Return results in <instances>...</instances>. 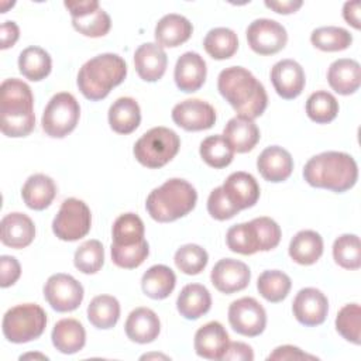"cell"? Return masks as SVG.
<instances>
[{"label": "cell", "mask_w": 361, "mask_h": 361, "mask_svg": "<svg viewBox=\"0 0 361 361\" xmlns=\"http://www.w3.org/2000/svg\"><path fill=\"white\" fill-rule=\"evenodd\" d=\"M302 1L300 0H286V1H265V6L268 8H272L274 11L279 13V14H290L295 13L299 7H302Z\"/></svg>", "instance_id": "cell-55"}, {"label": "cell", "mask_w": 361, "mask_h": 361, "mask_svg": "<svg viewBox=\"0 0 361 361\" xmlns=\"http://www.w3.org/2000/svg\"><path fill=\"white\" fill-rule=\"evenodd\" d=\"M120 317V303L114 296L99 295L87 306V319L96 329H111Z\"/></svg>", "instance_id": "cell-34"}, {"label": "cell", "mask_w": 361, "mask_h": 361, "mask_svg": "<svg viewBox=\"0 0 361 361\" xmlns=\"http://www.w3.org/2000/svg\"><path fill=\"white\" fill-rule=\"evenodd\" d=\"M20 35V30L18 25L14 21H4L1 24V49H7L10 47H13L16 44V41L18 39Z\"/></svg>", "instance_id": "cell-53"}, {"label": "cell", "mask_w": 361, "mask_h": 361, "mask_svg": "<svg viewBox=\"0 0 361 361\" xmlns=\"http://www.w3.org/2000/svg\"><path fill=\"white\" fill-rule=\"evenodd\" d=\"M63 6L69 10L71 16H78L80 13H85V11H90V10H94L99 6V1L96 0H85V1H65Z\"/></svg>", "instance_id": "cell-56"}, {"label": "cell", "mask_w": 361, "mask_h": 361, "mask_svg": "<svg viewBox=\"0 0 361 361\" xmlns=\"http://www.w3.org/2000/svg\"><path fill=\"white\" fill-rule=\"evenodd\" d=\"M257 168L261 176L268 182H283L293 171L292 155L282 147H267L257 159Z\"/></svg>", "instance_id": "cell-19"}, {"label": "cell", "mask_w": 361, "mask_h": 361, "mask_svg": "<svg viewBox=\"0 0 361 361\" xmlns=\"http://www.w3.org/2000/svg\"><path fill=\"white\" fill-rule=\"evenodd\" d=\"M323 254V238L313 230H302L289 244L290 258L300 265L314 264Z\"/></svg>", "instance_id": "cell-31"}, {"label": "cell", "mask_w": 361, "mask_h": 361, "mask_svg": "<svg viewBox=\"0 0 361 361\" xmlns=\"http://www.w3.org/2000/svg\"><path fill=\"white\" fill-rule=\"evenodd\" d=\"M210 292L200 283H189L183 286L176 299L178 312L188 320H196L206 314L210 310Z\"/></svg>", "instance_id": "cell-27"}, {"label": "cell", "mask_w": 361, "mask_h": 361, "mask_svg": "<svg viewBox=\"0 0 361 361\" xmlns=\"http://www.w3.org/2000/svg\"><path fill=\"white\" fill-rule=\"evenodd\" d=\"M47 326L44 309L35 303L17 305L8 309L3 317V334L11 343H28L38 338Z\"/></svg>", "instance_id": "cell-7"}, {"label": "cell", "mask_w": 361, "mask_h": 361, "mask_svg": "<svg viewBox=\"0 0 361 361\" xmlns=\"http://www.w3.org/2000/svg\"><path fill=\"white\" fill-rule=\"evenodd\" d=\"M361 307L358 303H348L343 306L336 317L337 331L353 344L361 343Z\"/></svg>", "instance_id": "cell-45"}, {"label": "cell", "mask_w": 361, "mask_h": 361, "mask_svg": "<svg viewBox=\"0 0 361 361\" xmlns=\"http://www.w3.org/2000/svg\"><path fill=\"white\" fill-rule=\"evenodd\" d=\"M192 23L176 13L164 16L155 25V39L161 47H179L186 42L192 35Z\"/></svg>", "instance_id": "cell-26"}, {"label": "cell", "mask_w": 361, "mask_h": 361, "mask_svg": "<svg viewBox=\"0 0 361 361\" xmlns=\"http://www.w3.org/2000/svg\"><path fill=\"white\" fill-rule=\"evenodd\" d=\"M303 178L313 188L343 193L355 185L358 166L350 154L326 151L312 157L306 162Z\"/></svg>", "instance_id": "cell-2"}, {"label": "cell", "mask_w": 361, "mask_h": 361, "mask_svg": "<svg viewBox=\"0 0 361 361\" xmlns=\"http://www.w3.org/2000/svg\"><path fill=\"white\" fill-rule=\"evenodd\" d=\"M223 137L231 145L234 152H248L259 141V130L254 120L243 116L230 118L224 127Z\"/></svg>", "instance_id": "cell-25"}, {"label": "cell", "mask_w": 361, "mask_h": 361, "mask_svg": "<svg viewBox=\"0 0 361 361\" xmlns=\"http://www.w3.org/2000/svg\"><path fill=\"white\" fill-rule=\"evenodd\" d=\"M228 323L241 336H259L267 326V313L258 300L245 296L228 306Z\"/></svg>", "instance_id": "cell-10"}, {"label": "cell", "mask_w": 361, "mask_h": 361, "mask_svg": "<svg viewBox=\"0 0 361 361\" xmlns=\"http://www.w3.org/2000/svg\"><path fill=\"white\" fill-rule=\"evenodd\" d=\"M200 157L212 168L220 169L231 164L234 149L223 135H210L200 142Z\"/></svg>", "instance_id": "cell-37"}, {"label": "cell", "mask_w": 361, "mask_h": 361, "mask_svg": "<svg viewBox=\"0 0 361 361\" xmlns=\"http://www.w3.org/2000/svg\"><path fill=\"white\" fill-rule=\"evenodd\" d=\"M360 1H347L344 3V7H343V17L344 20L353 25L355 30H358L361 27L360 24Z\"/></svg>", "instance_id": "cell-54"}, {"label": "cell", "mask_w": 361, "mask_h": 361, "mask_svg": "<svg viewBox=\"0 0 361 361\" xmlns=\"http://www.w3.org/2000/svg\"><path fill=\"white\" fill-rule=\"evenodd\" d=\"M296 320L305 326H319L326 320L329 312V300L326 295L316 288L300 289L292 305Z\"/></svg>", "instance_id": "cell-14"}, {"label": "cell", "mask_w": 361, "mask_h": 361, "mask_svg": "<svg viewBox=\"0 0 361 361\" xmlns=\"http://www.w3.org/2000/svg\"><path fill=\"white\" fill-rule=\"evenodd\" d=\"M144 240V223L134 213L120 214L113 224V244L133 245Z\"/></svg>", "instance_id": "cell-40"}, {"label": "cell", "mask_w": 361, "mask_h": 361, "mask_svg": "<svg viewBox=\"0 0 361 361\" xmlns=\"http://www.w3.org/2000/svg\"><path fill=\"white\" fill-rule=\"evenodd\" d=\"M176 268L186 275L200 274L209 261V255L204 248L197 244H185L175 252Z\"/></svg>", "instance_id": "cell-44"}, {"label": "cell", "mask_w": 361, "mask_h": 361, "mask_svg": "<svg viewBox=\"0 0 361 361\" xmlns=\"http://www.w3.org/2000/svg\"><path fill=\"white\" fill-rule=\"evenodd\" d=\"M226 241L227 247L237 254L252 255L259 251L255 230L251 221L231 226L226 234Z\"/></svg>", "instance_id": "cell-43"}, {"label": "cell", "mask_w": 361, "mask_h": 361, "mask_svg": "<svg viewBox=\"0 0 361 361\" xmlns=\"http://www.w3.org/2000/svg\"><path fill=\"white\" fill-rule=\"evenodd\" d=\"M52 344L62 354H75L85 347L86 331L76 319H62L52 329Z\"/></svg>", "instance_id": "cell-28"}, {"label": "cell", "mask_w": 361, "mask_h": 361, "mask_svg": "<svg viewBox=\"0 0 361 361\" xmlns=\"http://www.w3.org/2000/svg\"><path fill=\"white\" fill-rule=\"evenodd\" d=\"M196 200V189L189 182L172 178L148 195L145 207L155 221L168 223L186 216L195 207Z\"/></svg>", "instance_id": "cell-5"}, {"label": "cell", "mask_w": 361, "mask_h": 361, "mask_svg": "<svg viewBox=\"0 0 361 361\" xmlns=\"http://www.w3.org/2000/svg\"><path fill=\"white\" fill-rule=\"evenodd\" d=\"M178 134L166 127H154L144 133L134 144L135 159L151 169L166 165L179 151Z\"/></svg>", "instance_id": "cell-6"}, {"label": "cell", "mask_w": 361, "mask_h": 361, "mask_svg": "<svg viewBox=\"0 0 361 361\" xmlns=\"http://www.w3.org/2000/svg\"><path fill=\"white\" fill-rule=\"evenodd\" d=\"M124 329L131 341L147 344L158 337L161 323L154 310L148 307H137L128 314Z\"/></svg>", "instance_id": "cell-23"}, {"label": "cell", "mask_w": 361, "mask_h": 361, "mask_svg": "<svg viewBox=\"0 0 361 361\" xmlns=\"http://www.w3.org/2000/svg\"><path fill=\"white\" fill-rule=\"evenodd\" d=\"M207 212L216 220H228L234 217L240 210L234 207L226 197L223 188L219 186L213 189L207 199Z\"/></svg>", "instance_id": "cell-49"}, {"label": "cell", "mask_w": 361, "mask_h": 361, "mask_svg": "<svg viewBox=\"0 0 361 361\" xmlns=\"http://www.w3.org/2000/svg\"><path fill=\"white\" fill-rule=\"evenodd\" d=\"M230 340L226 329L219 322L203 324L195 334V350L199 357L207 360H221Z\"/></svg>", "instance_id": "cell-21"}, {"label": "cell", "mask_w": 361, "mask_h": 361, "mask_svg": "<svg viewBox=\"0 0 361 361\" xmlns=\"http://www.w3.org/2000/svg\"><path fill=\"white\" fill-rule=\"evenodd\" d=\"M168 65V56L164 48L155 42L140 45L134 54V66L138 76L145 82L159 80Z\"/></svg>", "instance_id": "cell-20"}, {"label": "cell", "mask_w": 361, "mask_h": 361, "mask_svg": "<svg viewBox=\"0 0 361 361\" xmlns=\"http://www.w3.org/2000/svg\"><path fill=\"white\" fill-rule=\"evenodd\" d=\"M245 34L250 48L259 55H274L283 49L288 41L285 27L271 18L254 20Z\"/></svg>", "instance_id": "cell-12"}, {"label": "cell", "mask_w": 361, "mask_h": 361, "mask_svg": "<svg viewBox=\"0 0 361 361\" xmlns=\"http://www.w3.org/2000/svg\"><path fill=\"white\" fill-rule=\"evenodd\" d=\"M141 121V110L133 97H118L109 109V124L118 134L133 133Z\"/></svg>", "instance_id": "cell-30"}, {"label": "cell", "mask_w": 361, "mask_h": 361, "mask_svg": "<svg viewBox=\"0 0 361 361\" xmlns=\"http://www.w3.org/2000/svg\"><path fill=\"white\" fill-rule=\"evenodd\" d=\"M35 358V357H39V358H44V360H47V357L45 355H41V354H25V355H21L20 357V360H25V358Z\"/></svg>", "instance_id": "cell-58"}, {"label": "cell", "mask_w": 361, "mask_h": 361, "mask_svg": "<svg viewBox=\"0 0 361 361\" xmlns=\"http://www.w3.org/2000/svg\"><path fill=\"white\" fill-rule=\"evenodd\" d=\"M314 355H309L306 353H303L300 348L295 347V345H281L276 347L269 355H268V361L271 360H314Z\"/></svg>", "instance_id": "cell-52"}, {"label": "cell", "mask_w": 361, "mask_h": 361, "mask_svg": "<svg viewBox=\"0 0 361 361\" xmlns=\"http://www.w3.org/2000/svg\"><path fill=\"white\" fill-rule=\"evenodd\" d=\"M306 113L314 123L326 124L336 118L338 113V103L331 93L317 90L309 96L306 102Z\"/></svg>", "instance_id": "cell-41"}, {"label": "cell", "mask_w": 361, "mask_h": 361, "mask_svg": "<svg viewBox=\"0 0 361 361\" xmlns=\"http://www.w3.org/2000/svg\"><path fill=\"white\" fill-rule=\"evenodd\" d=\"M221 360H237V361H252L254 353L252 348L241 341L228 343L226 353L223 354Z\"/></svg>", "instance_id": "cell-51"}, {"label": "cell", "mask_w": 361, "mask_h": 361, "mask_svg": "<svg viewBox=\"0 0 361 361\" xmlns=\"http://www.w3.org/2000/svg\"><path fill=\"white\" fill-rule=\"evenodd\" d=\"M206 62L197 52H185L180 55L175 65V83L186 93L199 90L206 80Z\"/></svg>", "instance_id": "cell-18"}, {"label": "cell", "mask_w": 361, "mask_h": 361, "mask_svg": "<svg viewBox=\"0 0 361 361\" xmlns=\"http://www.w3.org/2000/svg\"><path fill=\"white\" fill-rule=\"evenodd\" d=\"M217 89L238 116L254 120L267 109L268 96L264 85L243 66L223 69L217 78Z\"/></svg>", "instance_id": "cell-1"}, {"label": "cell", "mask_w": 361, "mask_h": 361, "mask_svg": "<svg viewBox=\"0 0 361 361\" xmlns=\"http://www.w3.org/2000/svg\"><path fill=\"white\" fill-rule=\"evenodd\" d=\"M52 61L49 54L41 47H28L18 56V68L23 76L32 82L45 79L51 72Z\"/></svg>", "instance_id": "cell-33"}, {"label": "cell", "mask_w": 361, "mask_h": 361, "mask_svg": "<svg viewBox=\"0 0 361 361\" xmlns=\"http://www.w3.org/2000/svg\"><path fill=\"white\" fill-rule=\"evenodd\" d=\"M79 116L80 107L73 94L68 92L56 93L42 113V130L49 137L62 138L75 130Z\"/></svg>", "instance_id": "cell-8"}, {"label": "cell", "mask_w": 361, "mask_h": 361, "mask_svg": "<svg viewBox=\"0 0 361 361\" xmlns=\"http://www.w3.org/2000/svg\"><path fill=\"white\" fill-rule=\"evenodd\" d=\"M0 116L1 133L7 137H25L34 130V97L25 82L11 78L1 83Z\"/></svg>", "instance_id": "cell-3"}, {"label": "cell", "mask_w": 361, "mask_h": 361, "mask_svg": "<svg viewBox=\"0 0 361 361\" xmlns=\"http://www.w3.org/2000/svg\"><path fill=\"white\" fill-rule=\"evenodd\" d=\"M176 283V276L173 271L162 264L152 265L148 268L141 279V286L144 293L155 300L168 298Z\"/></svg>", "instance_id": "cell-32"}, {"label": "cell", "mask_w": 361, "mask_h": 361, "mask_svg": "<svg viewBox=\"0 0 361 361\" xmlns=\"http://www.w3.org/2000/svg\"><path fill=\"white\" fill-rule=\"evenodd\" d=\"M111 259L113 262L126 269L140 267L149 254V247L145 240L133 245H116L111 244Z\"/></svg>", "instance_id": "cell-47"}, {"label": "cell", "mask_w": 361, "mask_h": 361, "mask_svg": "<svg viewBox=\"0 0 361 361\" xmlns=\"http://www.w3.org/2000/svg\"><path fill=\"white\" fill-rule=\"evenodd\" d=\"M21 275L20 262L11 255L0 257V285L1 288H8L17 282Z\"/></svg>", "instance_id": "cell-50"}, {"label": "cell", "mask_w": 361, "mask_h": 361, "mask_svg": "<svg viewBox=\"0 0 361 361\" xmlns=\"http://www.w3.org/2000/svg\"><path fill=\"white\" fill-rule=\"evenodd\" d=\"M255 230L259 251L274 250L281 241V227L271 217H257L251 220Z\"/></svg>", "instance_id": "cell-48"}, {"label": "cell", "mask_w": 361, "mask_h": 361, "mask_svg": "<svg viewBox=\"0 0 361 361\" xmlns=\"http://www.w3.org/2000/svg\"><path fill=\"white\" fill-rule=\"evenodd\" d=\"M90 224L92 214L87 204L76 197H69L62 202L52 221V231L62 241H76L89 233Z\"/></svg>", "instance_id": "cell-9"}, {"label": "cell", "mask_w": 361, "mask_h": 361, "mask_svg": "<svg viewBox=\"0 0 361 361\" xmlns=\"http://www.w3.org/2000/svg\"><path fill=\"white\" fill-rule=\"evenodd\" d=\"M305 80L303 68L293 59L278 61L271 69V82L282 99L298 97L305 87Z\"/></svg>", "instance_id": "cell-16"}, {"label": "cell", "mask_w": 361, "mask_h": 361, "mask_svg": "<svg viewBox=\"0 0 361 361\" xmlns=\"http://www.w3.org/2000/svg\"><path fill=\"white\" fill-rule=\"evenodd\" d=\"M148 360V358H164V360H168L166 355H161V354H145L141 357V360Z\"/></svg>", "instance_id": "cell-57"}, {"label": "cell", "mask_w": 361, "mask_h": 361, "mask_svg": "<svg viewBox=\"0 0 361 361\" xmlns=\"http://www.w3.org/2000/svg\"><path fill=\"white\" fill-rule=\"evenodd\" d=\"M75 267L83 274H96L104 262V250L99 240H87L75 251Z\"/></svg>", "instance_id": "cell-46"}, {"label": "cell", "mask_w": 361, "mask_h": 361, "mask_svg": "<svg viewBox=\"0 0 361 361\" xmlns=\"http://www.w3.org/2000/svg\"><path fill=\"white\" fill-rule=\"evenodd\" d=\"M72 25L80 34L86 37L97 38V37L106 35L110 31L111 20L102 7H97L94 10L73 16Z\"/></svg>", "instance_id": "cell-39"}, {"label": "cell", "mask_w": 361, "mask_h": 361, "mask_svg": "<svg viewBox=\"0 0 361 361\" xmlns=\"http://www.w3.org/2000/svg\"><path fill=\"white\" fill-rule=\"evenodd\" d=\"M327 80L330 87L338 94L347 96L357 92L361 83L360 63L350 58L336 59L329 66Z\"/></svg>", "instance_id": "cell-24"}, {"label": "cell", "mask_w": 361, "mask_h": 361, "mask_svg": "<svg viewBox=\"0 0 361 361\" xmlns=\"http://www.w3.org/2000/svg\"><path fill=\"white\" fill-rule=\"evenodd\" d=\"M44 296L54 310L72 312L83 300V286L72 275L54 274L45 282Z\"/></svg>", "instance_id": "cell-11"}, {"label": "cell", "mask_w": 361, "mask_h": 361, "mask_svg": "<svg viewBox=\"0 0 361 361\" xmlns=\"http://www.w3.org/2000/svg\"><path fill=\"white\" fill-rule=\"evenodd\" d=\"M290 286H292L290 278L285 272L278 269L264 271L257 281V288L259 295L272 303H278L283 300L288 296Z\"/></svg>", "instance_id": "cell-36"}, {"label": "cell", "mask_w": 361, "mask_h": 361, "mask_svg": "<svg viewBox=\"0 0 361 361\" xmlns=\"http://www.w3.org/2000/svg\"><path fill=\"white\" fill-rule=\"evenodd\" d=\"M312 44L324 52H336L347 49L353 42V35L341 27L327 25L316 28L310 35Z\"/></svg>", "instance_id": "cell-38"}, {"label": "cell", "mask_w": 361, "mask_h": 361, "mask_svg": "<svg viewBox=\"0 0 361 361\" xmlns=\"http://www.w3.org/2000/svg\"><path fill=\"white\" fill-rule=\"evenodd\" d=\"M56 195V186L52 178L44 173L31 175L21 189L24 203L32 210L47 209Z\"/></svg>", "instance_id": "cell-29"}, {"label": "cell", "mask_w": 361, "mask_h": 361, "mask_svg": "<svg viewBox=\"0 0 361 361\" xmlns=\"http://www.w3.org/2000/svg\"><path fill=\"white\" fill-rule=\"evenodd\" d=\"M127 75L126 61L117 54H100L82 65L78 73V87L89 100H102L118 86Z\"/></svg>", "instance_id": "cell-4"}, {"label": "cell", "mask_w": 361, "mask_h": 361, "mask_svg": "<svg viewBox=\"0 0 361 361\" xmlns=\"http://www.w3.org/2000/svg\"><path fill=\"white\" fill-rule=\"evenodd\" d=\"M1 243L7 247L20 250L30 245L35 237V226L24 213H8L1 219Z\"/></svg>", "instance_id": "cell-22"}, {"label": "cell", "mask_w": 361, "mask_h": 361, "mask_svg": "<svg viewBox=\"0 0 361 361\" xmlns=\"http://www.w3.org/2000/svg\"><path fill=\"white\" fill-rule=\"evenodd\" d=\"M172 120L186 131H202L216 123L214 109L200 99H186L172 109Z\"/></svg>", "instance_id": "cell-13"}, {"label": "cell", "mask_w": 361, "mask_h": 361, "mask_svg": "<svg viewBox=\"0 0 361 361\" xmlns=\"http://www.w3.org/2000/svg\"><path fill=\"white\" fill-rule=\"evenodd\" d=\"M334 261L345 269H358L361 267V244L355 234H343L333 244Z\"/></svg>", "instance_id": "cell-42"}, {"label": "cell", "mask_w": 361, "mask_h": 361, "mask_svg": "<svg viewBox=\"0 0 361 361\" xmlns=\"http://www.w3.org/2000/svg\"><path fill=\"white\" fill-rule=\"evenodd\" d=\"M210 279L219 292L230 295L248 286L251 271L247 264L238 259L223 258L213 267Z\"/></svg>", "instance_id": "cell-15"}, {"label": "cell", "mask_w": 361, "mask_h": 361, "mask_svg": "<svg viewBox=\"0 0 361 361\" xmlns=\"http://www.w3.org/2000/svg\"><path fill=\"white\" fill-rule=\"evenodd\" d=\"M223 192L228 202L238 210L252 207L259 197V186L248 172H233L223 183Z\"/></svg>", "instance_id": "cell-17"}, {"label": "cell", "mask_w": 361, "mask_h": 361, "mask_svg": "<svg viewBox=\"0 0 361 361\" xmlns=\"http://www.w3.org/2000/svg\"><path fill=\"white\" fill-rule=\"evenodd\" d=\"M206 52L214 59H227L231 58L238 48L237 34L226 27L212 28L203 41Z\"/></svg>", "instance_id": "cell-35"}]
</instances>
